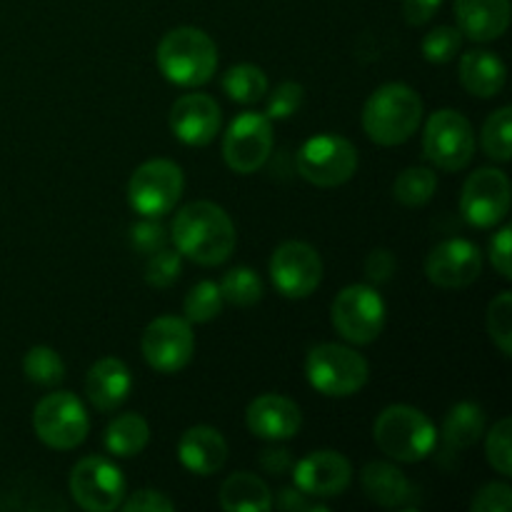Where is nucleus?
<instances>
[{
	"label": "nucleus",
	"mask_w": 512,
	"mask_h": 512,
	"mask_svg": "<svg viewBox=\"0 0 512 512\" xmlns=\"http://www.w3.org/2000/svg\"><path fill=\"white\" fill-rule=\"evenodd\" d=\"M238 235L230 215L210 200H195L173 218V245L198 265H220L233 255Z\"/></svg>",
	"instance_id": "obj_1"
},
{
	"label": "nucleus",
	"mask_w": 512,
	"mask_h": 512,
	"mask_svg": "<svg viewBox=\"0 0 512 512\" xmlns=\"http://www.w3.org/2000/svg\"><path fill=\"white\" fill-rule=\"evenodd\" d=\"M423 120V100L410 85L385 83L365 100L363 130L373 143L393 148L418 133Z\"/></svg>",
	"instance_id": "obj_2"
},
{
	"label": "nucleus",
	"mask_w": 512,
	"mask_h": 512,
	"mask_svg": "<svg viewBox=\"0 0 512 512\" xmlns=\"http://www.w3.org/2000/svg\"><path fill=\"white\" fill-rule=\"evenodd\" d=\"M155 60L165 80L180 88H198L218 70V45L205 30L180 25L163 35Z\"/></svg>",
	"instance_id": "obj_3"
},
{
	"label": "nucleus",
	"mask_w": 512,
	"mask_h": 512,
	"mask_svg": "<svg viewBox=\"0 0 512 512\" xmlns=\"http://www.w3.org/2000/svg\"><path fill=\"white\" fill-rule=\"evenodd\" d=\"M375 445L398 463H420L433 455L438 445V428L423 410L413 405H388L375 418Z\"/></svg>",
	"instance_id": "obj_4"
},
{
	"label": "nucleus",
	"mask_w": 512,
	"mask_h": 512,
	"mask_svg": "<svg viewBox=\"0 0 512 512\" xmlns=\"http://www.w3.org/2000/svg\"><path fill=\"white\" fill-rule=\"evenodd\" d=\"M368 360L340 343H320L308 350L305 378L325 398H350L368 383Z\"/></svg>",
	"instance_id": "obj_5"
},
{
	"label": "nucleus",
	"mask_w": 512,
	"mask_h": 512,
	"mask_svg": "<svg viewBox=\"0 0 512 512\" xmlns=\"http://www.w3.org/2000/svg\"><path fill=\"white\" fill-rule=\"evenodd\" d=\"M300 178L315 188H338L358 170V150L343 135L323 133L308 138L295 155Z\"/></svg>",
	"instance_id": "obj_6"
},
{
	"label": "nucleus",
	"mask_w": 512,
	"mask_h": 512,
	"mask_svg": "<svg viewBox=\"0 0 512 512\" xmlns=\"http://www.w3.org/2000/svg\"><path fill=\"white\" fill-rule=\"evenodd\" d=\"M423 153L435 168L445 173L465 170L475 155L473 123L458 110H435L423 130Z\"/></svg>",
	"instance_id": "obj_7"
},
{
	"label": "nucleus",
	"mask_w": 512,
	"mask_h": 512,
	"mask_svg": "<svg viewBox=\"0 0 512 512\" xmlns=\"http://www.w3.org/2000/svg\"><path fill=\"white\" fill-rule=\"evenodd\" d=\"M330 320L350 345H370L385 328V303L373 285H348L335 295Z\"/></svg>",
	"instance_id": "obj_8"
},
{
	"label": "nucleus",
	"mask_w": 512,
	"mask_h": 512,
	"mask_svg": "<svg viewBox=\"0 0 512 512\" xmlns=\"http://www.w3.org/2000/svg\"><path fill=\"white\" fill-rule=\"evenodd\" d=\"M185 188V175L178 163L153 158L140 165L128 183V203L143 218H163L178 205Z\"/></svg>",
	"instance_id": "obj_9"
},
{
	"label": "nucleus",
	"mask_w": 512,
	"mask_h": 512,
	"mask_svg": "<svg viewBox=\"0 0 512 512\" xmlns=\"http://www.w3.org/2000/svg\"><path fill=\"white\" fill-rule=\"evenodd\" d=\"M33 428L40 443L53 450H73L88 438L90 420L73 393H50L35 405Z\"/></svg>",
	"instance_id": "obj_10"
},
{
	"label": "nucleus",
	"mask_w": 512,
	"mask_h": 512,
	"mask_svg": "<svg viewBox=\"0 0 512 512\" xmlns=\"http://www.w3.org/2000/svg\"><path fill=\"white\" fill-rule=\"evenodd\" d=\"M68 488L75 503L88 512H110L125 500L123 470L103 455H90L75 463Z\"/></svg>",
	"instance_id": "obj_11"
},
{
	"label": "nucleus",
	"mask_w": 512,
	"mask_h": 512,
	"mask_svg": "<svg viewBox=\"0 0 512 512\" xmlns=\"http://www.w3.org/2000/svg\"><path fill=\"white\" fill-rule=\"evenodd\" d=\"M270 153H273V120L265 113L245 110L225 130L223 158L233 173H255L268 163Z\"/></svg>",
	"instance_id": "obj_12"
},
{
	"label": "nucleus",
	"mask_w": 512,
	"mask_h": 512,
	"mask_svg": "<svg viewBox=\"0 0 512 512\" xmlns=\"http://www.w3.org/2000/svg\"><path fill=\"white\" fill-rule=\"evenodd\" d=\"M145 363L163 375L180 373L193 360L195 335L185 318L178 315H160L145 328L140 340Z\"/></svg>",
	"instance_id": "obj_13"
},
{
	"label": "nucleus",
	"mask_w": 512,
	"mask_h": 512,
	"mask_svg": "<svg viewBox=\"0 0 512 512\" xmlns=\"http://www.w3.org/2000/svg\"><path fill=\"white\" fill-rule=\"evenodd\" d=\"M510 180L500 168H480L468 175L460 193V213L473 228H495L510 213Z\"/></svg>",
	"instance_id": "obj_14"
},
{
	"label": "nucleus",
	"mask_w": 512,
	"mask_h": 512,
	"mask_svg": "<svg viewBox=\"0 0 512 512\" xmlns=\"http://www.w3.org/2000/svg\"><path fill=\"white\" fill-rule=\"evenodd\" d=\"M270 278L283 298L303 300L318 290L323 280V260L313 245L303 240H288L278 245L270 258Z\"/></svg>",
	"instance_id": "obj_15"
},
{
	"label": "nucleus",
	"mask_w": 512,
	"mask_h": 512,
	"mask_svg": "<svg viewBox=\"0 0 512 512\" xmlns=\"http://www.w3.org/2000/svg\"><path fill=\"white\" fill-rule=\"evenodd\" d=\"M483 273V253L465 238H450L435 245L425 258V278L445 290H463Z\"/></svg>",
	"instance_id": "obj_16"
},
{
	"label": "nucleus",
	"mask_w": 512,
	"mask_h": 512,
	"mask_svg": "<svg viewBox=\"0 0 512 512\" xmlns=\"http://www.w3.org/2000/svg\"><path fill=\"white\" fill-rule=\"evenodd\" d=\"M293 480L308 498H335L348 490L353 465L335 450H315L293 465Z\"/></svg>",
	"instance_id": "obj_17"
},
{
	"label": "nucleus",
	"mask_w": 512,
	"mask_h": 512,
	"mask_svg": "<svg viewBox=\"0 0 512 512\" xmlns=\"http://www.w3.org/2000/svg\"><path fill=\"white\" fill-rule=\"evenodd\" d=\"M223 125L218 100L205 93H185L170 108V130L175 138L193 148H203L215 140Z\"/></svg>",
	"instance_id": "obj_18"
},
{
	"label": "nucleus",
	"mask_w": 512,
	"mask_h": 512,
	"mask_svg": "<svg viewBox=\"0 0 512 512\" xmlns=\"http://www.w3.org/2000/svg\"><path fill=\"white\" fill-rule=\"evenodd\" d=\"M245 425H248V430L255 438L280 443V440H290L300 433L303 413H300L295 400L278 393H265L258 395L248 405V410H245Z\"/></svg>",
	"instance_id": "obj_19"
},
{
	"label": "nucleus",
	"mask_w": 512,
	"mask_h": 512,
	"mask_svg": "<svg viewBox=\"0 0 512 512\" xmlns=\"http://www.w3.org/2000/svg\"><path fill=\"white\" fill-rule=\"evenodd\" d=\"M178 458L185 470L200 475V478H208V475L223 470L225 460H228V443L220 430L210 428V425H193L180 435Z\"/></svg>",
	"instance_id": "obj_20"
},
{
	"label": "nucleus",
	"mask_w": 512,
	"mask_h": 512,
	"mask_svg": "<svg viewBox=\"0 0 512 512\" xmlns=\"http://www.w3.org/2000/svg\"><path fill=\"white\" fill-rule=\"evenodd\" d=\"M455 20L463 38L493 43L510 25V0H455Z\"/></svg>",
	"instance_id": "obj_21"
},
{
	"label": "nucleus",
	"mask_w": 512,
	"mask_h": 512,
	"mask_svg": "<svg viewBox=\"0 0 512 512\" xmlns=\"http://www.w3.org/2000/svg\"><path fill=\"white\" fill-rule=\"evenodd\" d=\"M133 378L123 360L118 358H100L85 378V393L88 400L100 410V413H113L128 400Z\"/></svg>",
	"instance_id": "obj_22"
},
{
	"label": "nucleus",
	"mask_w": 512,
	"mask_h": 512,
	"mask_svg": "<svg viewBox=\"0 0 512 512\" xmlns=\"http://www.w3.org/2000/svg\"><path fill=\"white\" fill-rule=\"evenodd\" d=\"M458 75L463 88L468 90L475 98H495L500 95V90L505 88V78H508V70L505 63L495 53L483 48H475L463 53L458 65Z\"/></svg>",
	"instance_id": "obj_23"
},
{
	"label": "nucleus",
	"mask_w": 512,
	"mask_h": 512,
	"mask_svg": "<svg viewBox=\"0 0 512 512\" xmlns=\"http://www.w3.org/2000/svg\"><path fill=\"white\" fill-rule=\"evenodd\" d=\"M360 485L380 508H403L413 498V485L393 463H368L360 473Z\"/></svg>",
	"instance_id": "obj_24"
},
{
	"label": "nucleus",
	"mask_w": 512,
	"mask_h": 512,
	"mask_svg": "<svg viewBox=\"0 0 512 512\" xmlns=\"http://www.w3.org/2000/svg\"><path fill=\"white\" fill-rule=\"evenodd\" d=\"M485 433V413L478 403L473 400H465L450 408V413L445 415L443 430L438 433V440H443L445 453H463L470 445H475L480 440V435Z\"/></svg>",
	"instance_id": "obj_25"
},
{
	"label": "nucleus",
	"mask_w": 512,
	"mask_h": 512,
	"mask_svg": "<svg viewBox=\"0 0 512 512\" xmlns=\"http://www.w3.org/2000/svg\"><path fill=\"white\" fill-rule=\"evenodd\" d=\"M220 508L228 512H268L273 508V495L258 475L233 473L220 485Z\"/></svg>",
	"instance_id": "obj_26"
},
{
	"label": "nucleus",
	"mask_w": 512,
	"mask_h": 512,
	"mask_svg": "<svg viewBox=\"0 0 512 512\" xmlns=\"http://www.w3.org/2000/svg\"><path fill=\"white\" fill-rule=\"evenodd\" d=\"M105 450L115 458H135L150 443V425L143 415L123 413L105 428Z\"/></svg>",
	"instance_id": "obj_27"
},
{
	"label": "nucleus",
	"mask_w": 512,
	"mask_h": 512,
	"mask_svg": "<svg viewBox=\"0 0 512 512\" xmlns=\"http://www.w3.org/2000/svg\"><path fill=\"white\" fill-rule=\"evenodd\" d=\"M223 90L230 100L240 105H255L268 95V75L253 63L233 65L223 75Z\"/></svg>",
	"instance_id": "obj_28"
},
{
	"label": "nucleus",
	"mask_w": 512,
	"mask_h": 512,
	"mask_svg": "<svg viewBox=\"0 0 512 512\" xmlns=\"http://www.w3.org/2000/svg\"><path fill=\"white\" fill-rule=\"evenodd\" d=\"M438 190V175L430 168H405L395 178L393 195L405 208H423L435 198Z\"/></svg>",
	"instance_id": "obj_29"
},
{
	"label": "nucleus",
	"mask_w": 512,
	"mask_h": 512,
	"mask_svg": "<svg viewBox=\"0 0 512 512\" xmlns=\"http://www.w3.org/2000/svg\"><path fill=\"white\" fill-rule=\"evenodd\" d=\"M23 373L30 383L40 385V388H55V385L63 383L65 363L53 348H48V345H35V348H30L25 353Z\"/></svg>",
	"instance_id": "obj_30"
},
{
	"label": "nucleus",
	"mask_w": 512,
	"mask_h": 512,
	"mask_svg": "<svg viewBox=\"0 0 512 512\" xmlns=\"http://www.w3.org/2000/svg\"><path fill=\"white\" fill-rule=\"evenodd\" d=\"M220 293H223L225 303L235 305V308H250V305L260 303L263 298V280L255 273L253 268H233L230 273H225V278L220 280Z\"/></svg>",
	"instance_id": "obj_31"
},
{
	"label": "nucleus",
	"mask_w": 512,
	"mask_h": 512,
	"mask_svg": "<svg viewBox=\"0 0 512 512\" xmlns=\"http://www.w3.org/2000/svg\"><path fill=\"white\" fill-rule=\"evenodd\" d=\"M223 305L225 300L223 293H220V285L213 283V280H200L185 295V320L188 323H210V320L223 313Z\"/></svg>",
	"instance_id": "obj_32"
},
{
	"label": "nucleus",
	"mask_w": 512,
	"mask_h": 512,
	"mask_svg": "<svg viewBox=\"0 0 512 512\" xmlns=\"http://www.w3.org/2000/svg\"><path fill=\"white\" fill-rule=\"evenodd\" d=\"M510 133H512V108L503 105L495 110L483 125V150L495 163H508L512 158L510 150Z\"/></svg>",
	"instance_id": "obj_33"
},
{
	"label": "nucleus",
	"mask_w": 512,
	"mask_h": 512,
	"mask_svg": "<svg viewBox=\"0 0 512 512\" xmlns=\"http://www.w3.org/2000/svg\"><path fill=\"white\" fill-rule=\"evenodd\" d=\"M488 333L505 358L512 355V293L503 290L488 305Z\"/></svg>",
	"instance_id": "obj_34"
},
{
	"label": "nucleus",
	"mask_w": 512,
	"mask_h": 512,
	"mask_svg": "<svg viewBox=\"0 0 512 512\" xmlns=\"http://www.w3.org/2000/svg\"><path fill=\"white\" fill-rule=\"evenodd\" d=\"M460 48H463V33L458 25H438L423 38V58L435 65L450 63Z\"/></svg>",
	"instance_id": "obj_35"
},
{
	"label": "nucleus",
	"mask_w": 512,
	"mask_h": 512,
	"mask_svg": "<svg viewBox=\"0 0 512 512\" xmlns=\"http://www.w3.org/2000/svg\"><path fill=\"white\" fill-rule=\"evenodd\" d=\"M512 420L503 418L490 428L488 438H485V458L493 465L495 473L503 478L512 475Z\"/></svg>",
	"instance_id": "obj_36"
},
{
	"label": "nucleus",
	"mask_w": 512,
	"mask_h": 512,
	"mask_svg": "<svg viewBox=\"0 0 512 512\" xmlns=\"http://www.w3.org/2000/svg\"><path fill=\"white\" fill-rule=\"evenodd\" d=\"M183 273V255L178 250L160 248L158 253L148 255V265H145V283L153 288L165 290L175 283Z\"/></svg>",
	"instance_id": "obj_37"
},
{
	"label": "nucleus",
	"mask_w": 512,
	"mask_h": 512,
	"mask_svg": "<svg viewBox=\"0 0 512 512\" xmlns=\"http://www.w3.org/2000/svg\"><path fill=\"white\" fill-rule=\"evenodd\" d=\"M303 100H305V90L300 83H280L273 93L268 95V105H265V115L270 120H285V118H293L300 108H303Z\"/></svg>",
	"instance_id": "obj_38"
},
{
	"label": "nucleus",
	"mask_w": 512,
	"mask_h": 512,
	"mask_svg": "<svg viewBox=\"0 0 512 512\" xmlns=\"http://www.w3.org/2000/svg\"><path fill=\"white\" fill-rule=\"evenodd\" d=\"M165 240H168V233L158 223V218H143L130 228V243H133L135 253L145 255V258L165 248Z\"/></svg>",
	"instance_id": "obj_39"
},
{
	"label": "nucleus",
	"mask_w": 512,
	"mask_h": 512,
	"mask_svg": "<svg viewBox=\"0 0 512 512\" xmlns=\"http://www.w3.org/2000/svg\"><path fill=\"white\" fill-rule=\"evenodd\" d=\"M473 512H510L512 510V488L505 483H488L478 490L470 503Z\"/></svg>",
	"instance_id": "obj_40"
},
{
	"label": "nucleus",
	"mask_w": 512,
	"mask_h": 512,
	"mask_svg": "<svg viewBox=\"0 0 512 512\" xmlns=\"http://www.w3.org/2000/svg\"><path fill=\"white\" fill-rule=\"evenodd\" d=\"M125 512H173L175 503L160 490H135L128 500L120 503Z\"/></svg>",
	"instance_id": "obj_41"
},
{
	"label": "nucleus",
	"mask_w": 512,
	"mask_h": 512,
	"mask_svg": "<svg viewBox=\"0 0 512 512\" xmlns=\"http://www.w3.org/2000/svg\"><path fill=\"white\" fill-rule=\"evenodd\" d=\"M395 268H398V260H395V255L385 248L373 250V253L365 258V278L373 285L388 283L395 275Z\"/></svg>",
	"instance_id": "obj_42"
},
{
	"label": "nucleus",
	"mask_w": 512,
	"mask_h": 512,
	"mask_svg": "<svg viewBox=\"0 0 512 512\" xmlns=\"http://www.w3.org/2000/svg\"><path fill=\"white\" fill-rule=\"evenodd\" d=\"M510 240L512 230L505 225L495 233V238L490 240V263H493L495 273H500V278L510 280L512 278V253H510Z\"/></svg>",
	"instance_id": "obj_43"
},
{
	"label": "nucleus",
	"mask_w": 512,
	"mask_h": 512,
	"mask_svg": "<svg viewBox=\"0 0 512 512\" xmlns=\"http://www.w3.org/2000/svg\"><path fill=\"white\" fill-rule=\"evenodd\" d=\"M440 5H443V0H403L405 23L415 25V28L430 23L433 15L440 10Z\"/></svg>",
	"instance_id": "obj_44"
},
{
	"label": "nucleus",
	"mask_w": 512,
	"mask_h": 512,
	"mask_svg": "<svg viewBox=\"0 0 512 512\" xmlns=\"http://www.w3.org/2000/svg\"><path fill=\"white\" fill-rule=\"evenodd\" d=\"M293 455L285 448H265L260 453V468L270 475H288L293 470Z\"/></svg>",
	"instance_id": "obj_45"
},
{
	"label": "nucleus",
	"mask_w": 512,
	"mask_h": 512,
	"mask_svg": "<svg viewBox=\"0 0 512 512\" xmlns=\"http://www.w3.org/2000/svg\"><path fill=\"white\" fill-rule=\"evenodd\" d=\"M278 508H280V510H310V508H313V510H315V508L325 510L323 505L310 503L308 495H305L303 490H298V488H283V490H280Z\"/></svg>",
	"instance_id": "obj_46"
}]
</instances>
